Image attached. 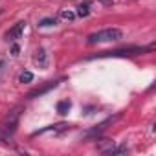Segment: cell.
<instances>
[{
    "label": "cell",
    "instance_id": "2e32d148",
    "mask_svg": "<svg viewBox=\"0 0 156 156\" xmlns=\"http://www.w3.org/2000/svg\"><path fill=\"white\" fill-rule=\"evenodd\" d=\"M101 4H105V6H110V4H114V0H99Z\"/></svg>",
    "mask_w": 156,
    "mask_h": 156
},
{
    "label": "cell",
    "instance_id": "8992f818",
    "mask_svg": "<svg viewBox=\"0 0 156 156\" xmlns=\"http://www.w3.org/2000/svg\"><path fill=\"white\" fill-rule=\"evenodd\" d=\"M70 125L68 123H59V125H50V127H46V129H41V130H37V132H33V136H39V134H44V132H62V130H66Z\"/></svg>",
    "mask_w": 156,
    "mask_h": 156
},
{
    "label": "cell",
    "instance_id": "ba28073f",
    "mask_svg": "<svg viewBox=\"0 0 156 156\" xmlns=\"http://www.w3.org/2000/svg\"><path fill=\"white\" fill-rule=\"evenodd\" d=\"M127 152H129V149H127L125 145H119V147H118V145H112V147H110L108 151H105L103 154H107V156H116V154H127Z\"/></svg>",
    "mask_w": 156,
    "mask_h": 156
},
{
    "label": "cell",
    "instance_id": "9a60e30c",
    "mask_svg": "<svg viewBox=\"0 0 156 156\" xmlns=\"http://www.w3.org/2000/svg\"><path fill=\"white\" fill-rule=\"evenodd\" d=\"M19 51H20V48H19L17 44H13V48H11V55H15V57H17V55H19Z\"/></svg>",
    "mask_w": 156,
    "mask_h": 156
},
{
    "label": "cell",
    "instance_id": "6da1fadb",
    "mask_svg": "<svg viewBox=\"0 0 156 156\" xmlns=\"http://www.w3.org/2000/svg\"><path fill=\"white\" fill-rule=\"evenodd\" d=\"M123 37V31L118 30V28H107V30H101V31H96L92 35H88L87 39V44H99V42H114V41H119Z\"/></svg>",
    "mask_w": 156,
    "mask_h": 156
},
{
    "label": "cell",
    "instance_id": "277c9868",
    "mask_svg": "<svg viewBox=\"0 0 156 156\" xmlns=\"http://www.w3.org/2000/svg\"><path fill=\"white\" fill-rule=\"evenodd\" d=\"M24 30H26V22H24V20H20V22H17L9 31H6L4 39H6L8 42H13V41H17V39H20V37H22Z\"/></svg>",
    "mask_w": 156,
    "mask_h": 156
},
{
    "label": "cell",
    "instance_id": "7c38bea8",
    "mask_svg": "<svg viewBox=\"0 0 156 156\" xmlns=\"http://www.w3.org/2000/svg\"><path fill=\"white\" fill-rule=\"evenodd\" d=\"M59 17H61L62 20H68V22H72V20L75 19V13H73V11H70V9H62V11L59 13Z\"/></svg>",
    "mask_w": 156,
    "mask_h": 156
},
{
    "label": "cell",
    "instance_id": "30bf717a",
    "mask_svg": "<svg viewBox=\"0 0 156 156\" xmlns=\"http://www.w3.org/2000/svg\"><path fill=\"white\" fill-rule=\"evenodd\" d=\"M112 145H116V143H114L112 140H99V141H98V149H99L101 152H105V151H108V149H110Z\"/></svg>",
    "mask_w": 156,
    "mask_h": 156
},
{
    "label": "cell",
    "instance_id": "7a4b0ae2",
    "mask_svg": "<svg viewBox=\"0 0 156 156\" xmlns=\"http://www.w3.org/2000/svg\"><path fill=\"white\" fill-rule=\"evenodd\" d=\"M151 50H152V46H147V48L130 46V48H121V50H112V51H101V53H98V57H134V55H140V53H145Z\"/></svg>",
    "mask_w": 156,
    "mask_h": 156
},
{
    "label": "cell",
    "instance_id": "5b68a950",
    "mask_svg": "<svg viewBox=\"0 0 156 156\" xmlns=\"http://www.w3.org/2000/svg\"><path fill=\"white\" fill-rule=\"evenodd\" d=\"M33 61H35V64L39 66V68H48V62H50V59H48V53H46V50L44 48H39L37 51H35V55H33Z\"/></svg>",
    "mask_w": 156,
    "mask_h": 156
},
{
    "label": "cell",
    "instance_id": "5bb4252c",
    "mask_svg": "<svg viewBox=\"0 0 156 156\" xmlns=\"http://www.w3.org/2000/svg\"><path fill=\"white\" fill-rule=\"evenodd\" d=\"M33 81V73L31 72H22L20 73V83H31Z\"/></svg>",
    "mask_w": 156,
    "mask_h": 156
},
{
    "label": "cell",
    "instance_id": "4fadbf2b",
    "mask_svg": "<svg viewBox=\"0 0 156 156\" xmlns=\"http://www.w3.org/2000/svg\"><path fill=\"white\" fill-rule=\"evenodd\" d=\"M55 24H57V20H55L53 17H46V19H42V20L39 22L41 28H48V26H55Z\"/></svg>",
    "mask_w": 156,
    "mask_h": 156
},
{
    "label": "cell",
    "instance_id": "52a82bcc",
    "mask_svg": "<svg viewBox=\"0 0 156 156\" xmlns=\"http://www.w3.org/2000/svg\"><path fill=\"white\" fill-rule=\"evenodd\" d=\"M57 85H59L57 81H50V83H48V85H44L42 88H37V90H31V92L28 94V98H37V96H42V94H46V92H48L50 88H55Z\"/></svg>",
    "mask_w": 156,
    "mask_h": 156
},
{
    "label": "cell",
    "instance_id": "9c48e42d",
    "mask_svg": "<svg viewBox=\"0 0 156 156\" xmlns=\"http://www.w3.org/2000/svg\"><path fill=\"white\" fill-rule=\"evenodd\" d=\"M68 110H70V101H59L57 103V112L61 114V116H64V114H68Z\"/></svg>",
    "mask_w": 156,
    "mask_h": 156
},
{
    "label": "cell",
    "instance_id": "e0dca14e",
    "mask_svg": "<svg viewBox=\"0 0 156 156\" xmlns=\"http://www.w3.org/2000/svg\"><path fill=\"white\" fill-rule=\"evenodd\" d=\"M0 15H2V9H0Z\"/></svg>",
    "mask_w": 156,
    "mask_h": 156
},
{
    "label": "cell",
    "instance_id": "8fae6325",
    "mask_svg": "<svg viewBox=\"0 0 156 156\" xmlns=\"http://www.w3.org/2000/svg\"><path fill=\"white\" fill-rule=\"evenodd\" d=\"M77 15H79V17H88L90 15V4L88 2L81 4L79 8H77Z\"/></svg>",
    "mask_w": 156,
    "mask_h": 156
},
{
    "label": "cell",
    "instance_id": "3957f363",
    "mask_svg": "<svg viewBox=\"0 0 156 156\" xmlns=\"http://www.w3.org/2000/svg\"><path fill=\"white\" fill-rule=\"evenodd\" d=\"M19 118H20V107H17V108H13L6 118H4V121H2V127H0V129H2L6 134V140H8V136L9 134H13L15 130H17V125H19Z\"/></svg>",
    "mask_w": 156,
    "mask_h": 156
}]
</instances>
